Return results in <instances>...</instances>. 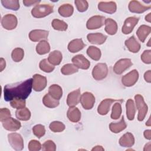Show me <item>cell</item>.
<instances>
[{"instance_id": "obj_1", "label": "cell", "mask_w": 151, "mask_h": 151, "mask_svg": "<svg viewBox=\"0 0 151 151\" xmlns=\"http://www.w3.org/2000/svg\"><path fill=\"white\" fill-rule=\"evenodd\" d=\"M32 78L14 84H7L4 88V97L6 101H11L15 98L27 99L31 93Z\"/></svg>"}, {"instance_id": "obj_2", "label": "cell", "mask_w": 151, "mask_h": 151, "mask_svg": "<svg viewBox=\"0 0 151 151\" xmlns=\"http://www.w3.org/2000/svg\"><path fill=\"white\" fill-rule=\"evenodd\" d=\"M54 6L50 4L36 5L31 10L32 15L37 18L45 17L53 12Z\"/></svg>"}, {"instance_id": "obj_3", "label": "cell", "mask_w": 151, "mask_h": 151, "mask_svg": "<svg viewBox=\"0 0 151 151\" xmlns=\"http://www.w3.org/2000/svg\"><path fill=\"white\" fill-rule=\"evenodd\" d=\"M134 99L137 109H138L137 119L139 121H142L146 116L148 107L145 103L143 96L140 94H136L134 96Z\"/></svg>"}, {"instance_id": "obj_4", "label": "cell", "mask_w": 151, "mask_h": 151, "mask_svg": "<svg viewBox=\"0 0 151 151\" xmlns=\"http://www.w3.org/2000/svg\"><path fill=\"white\" fill-rule=\"evenodd\" d=\"M8 139L11 146L15 150H21L24 148V140L21 134L11 133L8 134Z\"/></svg>"}, {"instance_id": "obj_5", "label": "cell", "mask_w": 151, "mask_h": 151, "mask_svg": "<svg viewBox=\"0 0 151 151\" xmlns=\"http://www.w3.org/2000/svg\"><path fill=\"white\" fill-rule=\"evenodd\" d=\"M108 74V67L105 63H99L93 69L92 76L96 80H101L106 77Z\"/></svg>"}, {"instance_id": "obj_6", "label": "cell", "mask_w": 151, "mask_h": 151, "mask_svg": "<svg viewBox=\"0 0 151 151\" xmlns=\"http://www.w3.org/2000/svg\"><path fill=\"white\" fill-rule=\"evenodd\" d=\"M18 24L17 17L13 14L4 15L1 20L2 26L7 30H12L16 28Z\"/></svg>"}, {"instance_id": "obj_7", "label": "cell", "mask_w": 151, "mask_h": 151, "mask_svg": "<svg viewBox=\"0 0 151 151\" xmlns=\"http://www.w3.org/2000/svg\"><path fill=\"white\" fill-rule=\"evenodd\" d=\"M47 80L45 77L35 74L32 77V88L36 91L43 90L47 86Z\"/></svg>"}, {"instance_id": "obj_8", "label": "cell", "mask_w": 151, "mask_h": 151, "mask_svg": "<svg viewBox=\"0 0 151 151\" xmlns=\"http://www.w3.org/2000/svg\"><path fill=\"white\" fill-rule=\"evenodd\" d=\"M80 101L83 107L86 110L91 109L95 103L94 95L90 92H85L80 96Z\"/></svg>"}, {"instance_id": "obj_9", "label": "cell", "mask_w": 151, "mask_h": 151, "mask_svg": "<svg viewBox=\"0 0 151 151\" xmlns=\"http://www.w3.org/2000/svg\"><path fill=\"white\" fill-rule=\"evenodd\" d=\"M139 78V73L136 70H133L122 77V83L126 87L133 86Z\"/></svg>"}, {"instance_id": "obj_10", "label": "cell", "mask_w": 151, "mask_h": 151, "mask_svg": "<svg viewBox=\"0 0 151 151\" xmlns=\"http://www.w3.org/2000/svg\"><path fill=\"white\" fill-rule=\"evenodd\" d=\"M132 63L129 58H122L117 61L114 65L113 71L117 74H122L126 70L132 65Z\"/></svg>"}, {"instance_id": "obj_11", "label": "cell", "mask_w": 151, "mask_h": 151, "mask_svg": "<svg viewBox=\"0 0 151 151\" xmlns=\"http://www.w3.org/2000/svg\"><path fill=\"white\" fill-rule=\"evenodd\" d=\"M104 17L100 15H95L91 17L87 22L86 27L88 29H96L104 25Z\"/></svg>"}, {"instance_id": "obj_12", "label": "cell", "mask_w": 151, "mask_h": 151, "mask_svg": "<svg viewBox=\"0 0 151 151\" xmlns=\"http://www.w3.org/2000/svg\"><path fill=\"white\" fill-rule=\"evenodd\" d=\"M129 9L131 12L141 14L150 9V5H145L138 1H131L129 4Z\"/></svg>"}, {"instance_id": "obj_13", "label": "cell", "mask_w": 151, "mask_h": 151, "mask_svg": "<svg viewBox=\"0 0 151 151\" xmlns=\"http://www.w3.org/2000/svg\"><path fill=\"white\" fill-rule=\"evenodd\" d=\"M73 64L78 68L87 70L90 67V61L82 54H78L73 57L71 60Z\"/></svg>"}, {"instance_id": "obj_14", "label": "cell", "mask_w": 151, "mask_h": 151, "mask_svg": "<svg viewBox=\"0 0 151 151\" xmlns=\"http://www.w3.org/2000/svg\"><path fill=\"white\" fill-rule=\"evenodd\" d=\"M139 18L136 17H130L126 19L122 31L124 34H129L132 32L134 27L137 24Z\"/></svg>"}, {"instance_id": "obj_15", "label": "cell", "mask_w": 151, "mask_h": 151, "mask_svg": "<svg viewBox=\"0 0 151 151\" xmlns=\"http://www.w3.org/2000/svg\"><path fill=\"white\" fill-rule=\"evenodd\" d=\"M1 122L4 128L9 131H17L21 127V123L18 120L11 117Z\"/></svg>"}, {"instance_id": "obj_16", "label": "cell", "mask_w": 151, "mask_h": 151, "mask_svg": "<svg viewBox=\"0 0 151 151\" xmlns=\"http://www.w3.org/2000/svg\"><path fill=\"white\" fill-rule=\"evenodd\" d=\"M48 33L49 32L46 30L34 29L29 32V38L32 41L37 42L47 38Z\"/></svg>"}, {"instance_id": "obj_17", "label": "cell", "mask_w": 151, "mask_h": 151, "mask_svg": "<svg viewBox=\"0 0 151 151\" xmlns=\"http://www.w3.org/2000/svg\"><path fill=\"white\" fill-rule=\"evenodd\" d=\"M122 100H115L111 99H106L103 100L99 105L97 108V112L100 115H106L109 111L111 104L114 101H120Z\"/></svg>"}, {"instance_id": "obj_18", "label": "cell", "mask_w": 151, "mask_h": 151, "mask_svg": "<svg viewBox=\"0 0 151 151\" xmlns=\"http://www.w3.org/2000/svg\"><path fill=\"white\" fill-rule=\"evenodd\" d=\"M98 9L108 14H113L116 11V4L113 1L100 2L98 4Z\"/></svg>"}, {"instance_id": "obj_19", "label": "cell", "mask_w": 151, "mask_h": 151, "mask_svg": "<svg viewBox=\"0 0 151 151\" xmlns=\"http://www.w3.org/2000/svg\"><path fill=\"white\" fill-rule=\"evenodd\" d=\"M87 38L88 41L94 44L101 45L103 44L107 39V36L101 33H91L87 35Z\"/></svg>"}, {"instance_id": "obj_20", "label": "cell", "mask_w": 151, "mask_h": 151, "mask_svg": "<svg viewBox=\"0 0 151 151\" xmlns=\"http://www.w3.org/2000/svg\"><path fill=\"white\" fill-rule=\"evenodd\" d=\"M80 90L78 88L70 93L67 98V104L70 107H73L78 104L80 99Z\"/></svg>"}, {"instance_id": "obj_21", "label": "cell", "mask_w": 151, "mask_h": 151, "mask_svg": "<svg viewBox=\"0 0 151 151\" xmlns=\"http://www.w3.org/2000/svg\"><path fill=\"white\" fill-rule=\"evenodd\" d=\"M124 44L127 48L133 53L137 52L140 49V44L134 36H132L129 39L126 40Z\"/></svg>"}, {"instance_id": "obj_22", "label": "cell", "mask_w": 151, "mask_h": 151, "mask_svg": "<svg viewBox=\"0 0 151 151\" xmlns=\"http://www.w3.org/2000/svg\"><path fill=\"white\" fill-rule=\"evenodd\" d=\"M134 143V136L130 132L124 134L119 139V144L122 147H130Z\"/></svg>"}, {"instance_id": "obj_23", "label": "cell", "mask_w": 151, "mask_h": 151, "mask_svg": "<svg viewBox=\"0 0 151 151\" xmlns=\"http://www.w3.org/2000/svg\"><path fill=\"white\" fill-rule=\"evenodd\" d=\"M86 44L83 42L82 39H74L71 41L68 45V50L70 52L74 53L81 50Z\"/></svg>"}, {"instance_id": "obj_24", "label": "cell", "mask_w": 151, "mask_h": 151, "mask_svg": "<svg viewBox=\"0 0 151 151\" xmlns=\"http://www.w3.org/2000/svg\"><path fill=\"white\" fill-rule=\"evenodd\" d=\"M67 116L70 121L74 123H77L80 120L81 112L77 107L74 106L70 107L67 111Z\"/></svg>"}, {"instance_id": "obj_25", "label": "cell", "mask_w": 151, "mask_h": 151, "mask_svg": "<svg viewBox=\"0 0 151 151\" xmlns=\"http://www.w3.org/2000/svg\"><path fill=\"white\" fill-rule=\"evenodd\" d=\"M105 31L109 35H114L117 31V24L116 22L111 19L107 18L104 21Z\"/></svg>"}, {"instance_id": "obj_26", "label": "cell", "mask_w": 151, "mask_h": 151, "mask_svg": "<svg viewBox=\"0 0 151 151\" xmlns=\"http://www.w3.org/2000/svg\"><path fill=\"white\" fill-rule=\"evenodd\" d=\"M151 31V28L146 25H142L136 31V35L142 42H144L147 37L149 35Z\"/></svg>"}, {"instance_id": "obj_27", "label": "cell", "mask_w": 151, "mask_h": 151, "mask_svg": "<svg viewBox=\"0 0 151 151\" xmlns=\"http://www.w3.org/2000/svg\"><path fill=\"white\" fill-rule=\"evenodd\" d=\"M126 126H127V124L124 121V117L122 116L121 120L119 122H116V123L112 122L110 123L109 129L112 132L114 133H117L124 130L126 128Z\"/></svg>"}, {"instance_id": "obj_28", "label": "cell", "mask_w": 151, "mask_h": 151, "mask_svg": "<svg viewBox=\"0 0 151 151\" xmlns=\"http://www.w3.org/2000/svg\"><path fill=\"white\" fill-rule=\"evenodd\" d=\"M126 116L129 120H132L134 118L136 113V107L134 101L132 99H129L127 100L126 104Z\"/></svg>"}, {"instance_id": "obj_29", "label": "cell", "mask_w": 151, "mask_h": 151, "mask_svg": "<svg viewBox=\"0 0 151 151\" xmlns=\"http://www.w3.org/2000/svg\"><path fill=\"white\" fill-rule=\"evenodd\" d=\"M63 55L60 51L55 50L50 52L48 55V60L53 65H59L62 60Z\"/></svg>"}, {"instance_id": "obj_30", "label": "cell", "mask_w": 151, "mask_h": 151, "mask_svg": "<svg viewBox=\"0 0 151 151\" xmlns=\"http://www.w3.org/2000/svg\"><path fill=\"white\" fill-rule=\"evenodd\" d=\"M48 94L55 99L59 100L63 95L62 88L58 84H52L48 88Z\"/></svg>"}, {"instance_id": "obj_31", "label": "cell", "mask_w": 151, "mask_h": 151, "mask_svg": "<svg viewBox=\"0 0 151 151\" xmlns=\"http://www.w3.org/2000/svg\"><path fill=\"white\" fill-rule=\"evenodd\" d=\"M58 11L61 16L63 17H69L73 15L74 8L71 4H65L59 7Z\"/></svg>"}, {"instance_id": "obj_32", "label": "cell", "mask_w": 151, "mask_h": 151, "mask_svg": "<svg viewBox=\"0 0 151 151\" xmlns=\"http://www.w3.org/2000/svg\"><path fill=\"white\" fill-rule=\"evenodd\" d=\"M42 103L46 107L48 108H54L59 105V100L55 99L50 94H46L43 99Z\"/></svg>"}, {"instance_id": "obj_33", "label": "cell", "mask_w": 151, "mask_h": 151, "mask_svg": "<svg viewBox=\"0 0 151 151\" xmlns=\"http://www.w3.org/2000/svg\"><path fill=\"white\" fill-rule=\"evenodd\" d=\"M50 51V45L49 43L45 41L42 40L40 41L36 46V51L40 55H44Z\"/></svg>"}, {"instance_id": "obj_34", "label": "cell", "mask_w": 151, "mask_h": 151, "mask_svg": "<svg viewBox=\"0 0 151 151\" xmlns=\"http://www.w3.org/2000/svg\"><path fill=\"white\" fill-rule=\"evenodd\" d=\"M16 117L22 121H27L31 117V112L28 109L24 107L18 109L15 112Z\"/></svg>"}, {"instance_id": "obj_35", "label": "cell", "mask_w": 151, "mask_h": 151, "mask_svg": "<svg viewBox=\"0 0 151 151\" xmlns=\"http://www.w3.org/2000/svg\"><path fill=\"white\" fill-rule=\"evenodd\" d=\"M87 54L91 59L95 61L99 60L101 55L100 50L94 46H90L87 50Z\"/></svg>"}, {"instance_id": "obj_36", "label": "cell", "mask_w": 151, "mask_h": 151, "mask_svg": "<svg viewBox=\"0 0 151 151\" xmlns=\"http://www.w3.org/2000/svg\"><path fill=\"white\" fill-rule=\"evenodd\" d=\"M1 4L5 8L17 11L19 8V2L17 0H2Z\"/></svg>"}, {"instance_id": "obj_37", "label": "cell", "mask_w": 151, "mask_h": 151, "mask_svg": "<svg viewBox=\"0 0 151 151\" xmlns=\"http://www.w3.org/2000/svg\"><path fill=\"white\" fill-rule=\"evenodd\" d=\"M40 68L45 73H50L52 72L55 67L52 64H51L48 60V59H43L42 60L39 64Z\"/></svg>"}, {"instance_id": "obj_38", "label": "cell", "mask_w": 151, "mask_h": 151, "mask_svg": "<svg viewBox=\"0 0 151 151\" xmlns=\"http://www.w3.org/2000/svg\"><path fill=\"white\" fill-rule=\"evenodd\" d=\"M78 71V68L73 64H67L63 66L61 72L64 75H70Z\"/></svg>"}, {"instance_id": "obj_39", "label": "cell", "mask_w": 151, "mask_h": 151, "mask_svg": "<svg viewBox=\"0 0 151 151\" xmlns=\"http://www.w3.org/2000/svg\"><path fill=\"white\" fill-rule=\"evenodd\" d=\"M51 25L54 29L58 31H65L68 28V25L66 22L58 19H53Z\"/></svg>"}, {"instance_id": "obj_40", "label": "cell", "mask_w": 151, "mask_h": 151, "mask_svg": "<svg viewBox=\"0 0 151 151\" xmlns=\"http://www.w3.org/2000/svg\"><path fill=\"white\" fill-rule=\"evenodd\" d=\"M24 56V50L21 48H16L13 50L11 53V57L14 61L19 62L21 61Z\"/></svg>"}, {"instance_id": "obj_41", "label": "cell", "mask_w": 151, "mask_h": 151, "mask_svg": "<svg viewBox=\"0 0 151 151\" xmlns=\"http://www.w3.org/2000/svg\"><path fill=\"white\" fill-rule=\"evenodd\" d=\"M49 127H50V129L52 132L57 133V132H63L65 129V126L61 122L54 121V122H51L50 124Z\"/></svg>"}, {"instance_id": "obj_42", "label": "cell", "mask_w": 151, "mask_h": 151, "mask_svg": "<svg viewBox=\"0 0 151 151\" xmlns=\"http://www.w3.org/2000/svg\"><path fill=\"white\" fill-rule=\"evenodd\" d=\"M122 114V106L120 103H116L112 107V111L111 113V118L112 119H118Z\"/></svg>"}, {"instance_id": "obj_43", "label": "cell", "mask_w": 151, "mask_h": 151, "mask_svg": "<svg viewBox=\"0 0 151 151\" xmlns=\"http://www.w3.org/2000/svg\"><path fill=\"white\" fill-rule=\"evenodd\" d=\"M10 105L13 108L18 109H21L25 107V99L15 98L10 101Z\"/></svg>"}, {"instance_id": "obj_44", "label": "cell", "mask_w": 151, "mask_h": 151, "mask_svg": "<svg viewBox=\"0 0 151 151\" xmlns=\"http://www.w3.org/2000/svg\"><path fill=\"white\" fill-rule=\"evenodd\" d=\"M32 132L35 136L38 138H41L45 134V129L44 126L42 124H37L33 127Z\"/></svg>"}, {"instance_id": "obj_45", "label": "cell", "mask_w": 151, "mask_h": 151, "mask_svg": "<svg viewBox=\"0 0 151 151\" xmlns=\"http://www.w3.org/2000/svg\"><path fill=\"white\" fill-rule=\"evenodd\" d=\"M74 3L76 4L77 10L81 12L86 11L88 7V4L87 1L76 0Z\"/></svg>"}, {"instance_id": "obj_46", "label": "cell", "mask_w": 151, "mask_h": 151, "mask_svg": "<svg viewBox=\"0 0 151 151\" xmlns=\"http://www.w3.org/2000/svg\"><path fill=\"white\" fill-rule=\"evenodd\" d=\"M42 150L44 151H55L56 150V145L53 141L48 140L42 144Z\"/></svg>"}, {"instance_id": "obj_47", "label": "cell", "mask_w": 151, "mask_h": 151, "mask_svg": "<svg viewBox=\"0 0 151 151\" xmlns=\"http://www.w3.org/2000/svg\"><path fill=\"white\" fill-rule=\"evenodd\" d=\"M42 147L40 142L36 140H31L28 143V150L29 151H38Z\"/></svg>"}, {"instance_id": "obj_48", "label": "cell", "mask_w": 151, "mask_h": 151, "mask_svg": "<svg viewBox=\"0 0 151 151\" xmlns=\"http://www.w3.org/2000/svg\"><path fill=\"white\" fill-rule=\"evenodd\" d=\"M141 60L145 64L151 63V50H147L143 51L141 55Z\"/></svg>"}, {"instance_id": "obj_49", "label": "cell", "mask_w": 151, "mask_h": 151, "mask_svg": "<svg viewBox=\"0 0 151 151\" xmlns=\"http://www.w3.org/2000/svg\"><path fill=\"white\" fill-rule=\"evenodd\" d=\"M11 117L10 110L7 108H1L0 110V120L1 122Z\"/></svg>"}, {"instance_id": "obj_50", "label": "cell", "mask_w": 151, "mask_h": 151, "mask_svg": "<svg viewBox=\"0 0 151 151\" xmlns=\"http://www.w3.org/2000/svg\"><path fill=\"white\" fill-rule=\"evenodd\" d=\"M40 2V1H32V0H24L23 4L26 6H30L33 5H37Z\"/></svg>"}, {"instance_id": "obj_51", "label": "cell", "mask_w": 151, "mask_h": 151, "mask_svg": "<svg viewBox=\"0 0 151 151\" xmlns=\"http://www.w3.org/2000/svg\"><path fill=\"white\" fill-rule=\"evenodd\" d=\"M144 78L146 82L147 83L151 82V71L150 70H148L145 73Z\"/></svg>"}, {"instance_id": "obj_52", "label": "cell", "mask_w": 151, "mask_h": 151, "mask_svg": "<svg viewBox=\"0 0 151 151\" xmlns=\"http://www.w3.org/2000/svg\"><path fill=\"white\" fill-rule=\"evenodd\" d=\"M144 136L146 139L150 140L151 139V130H146L144 132Z\"/></svg>"}, {"instance_id": "obj_53", "label": "cell", "mask_w": 151, "mask_h": 151, "mask_svg": "<svg viewBox=\"0 0 151 151\" xmlns=\"http://www.w3.org/2000/svg\"><path fill=\"white\" fill-rule=\"evenodd\" d=\"M0 67H1V71H2L5 68V65H6V63H5V60L3 58H1L0 60Z\"/></svg>"}, {"instance_id": "obj_54", "label": "cell", "mask_w": 151, "mask_h": 151, "mask_svg": "<svg viewBox=\"0 0 151 151\" xmlns=\"http://www.w3.org/2000/svg\"><path fill=\"white\" fill-rule=\"evenodd\" d=\"M91 150H97V151H100V150H104V149L101 146H96L94 147H93Z\"/></svg>"}, {"instance_id": "obj_55", "label": "cell", "mask_w": 151, "mask_h": 151, "mask_svg": "<svg viewBox=\"0 0 151 151\" xmlns=\"http://www.w3.org/2000/svg\"><path fill=\"white\" fill-rule=\"evenodd\" d=\"M151 13L148 14L146 17H145V20L149 22H150L151 21Z\"/></svg>"}, {"instance_id": "obj_56", "label": "cell", "mask_w": 151, "mask_h": 151, "mask_svg": "<svg viewBox=\"0 0 151 151\" xmlns=\"http://www.w3.org/2000/svg\"><path fill=\"white\" fill-rule=\"evenodd\" d=\"M149 122H150V119H149V120H148V122L146 123V125H147V126H150V123H149Z\"/></svg>"}]
</instances>
